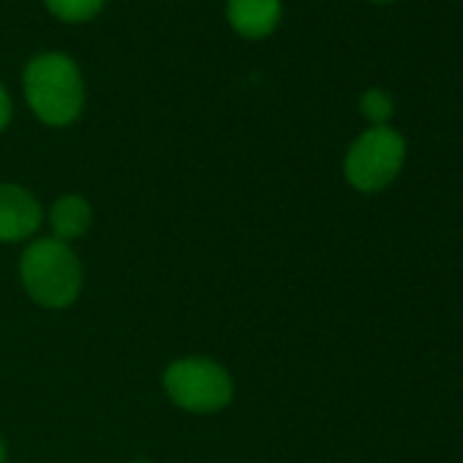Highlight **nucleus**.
I'll use <instances>...</instances> for the list:
<instances>
[{
    "instance_id": "obj_3",
    "label": "nucleus",
    "mask_w": 463,
    "mask_h": 463,
    "mask_svg": "<svg viewBox=\"0 0 463 463\" xmlns=\"http://www.w3.org/2000/svg\"><path fill=\"white\" fill-rule=\"evenodd\" d=\"M164 390L175 406L194 414L218 411L235 395V384L226 368L207 357L175 360L164 371Z\"/></svg>"
},
{
    "instance_id": "obj_13",
    "label": "nucleus",
    "mask_w": 463,
    "mask_h": 463,
    "mask_svg": "<svg viewBox=\"0 0 463 463\" xmlns=\"http://www.w3.org/2000/svg\"><path fill=\"white\" fill-rule=\"evenodd\" d=\"M134 463H153V460H147V458H139V460H134Z\"/></svg>"
},
{
    "instance_id": "obj_11",
    "label": "nucleus",
    "mask_w": 463,
    "mask_h": 463,
    "mask_svg": "<svg viewBox=\"0 0 463 463\" xmlns=\"http://www.w3.org/2000/svg\"><path fill=\"white\" fill-rule=\"evenodd\" d=\"M0 463H6V444H4V439H0Z\"/></svg>"
},
{
    "instance_id": "obj_8",
    "label": "nucleus",
    "mask_w": 463,
    "mask_h": 463,
    "mask_svg": "<svg viewBox=\"0 0 463 463\" xmlns=\"http://www.w3.org/2000/svg\"><path fill=\"white\" fill-rule=\"evenodd\" d=\"M104 6V0H47V9L66 23H85L93 20Z\"/></svg>"
},
{
    "instance_id": "obj_5",
    "label": "nucleus",
    "mask_w": 463,
    "mask_h": 463,
    "mask_svg": "<svg viewBox=\"0 0 463 463\" xmlns=\"http://www.w3.org/2000/svg\"><path fill=\"white\" fill-rule=\"evenodd\" d=\"M42 204L23 185L0 183V243H20L42 226Z\"/></svg>"
},
{
    "instance_id": "obj_1",
    "label": "nucleus",
    "mask_w": 463,
    "mask_h": 463,
    "mask_svg": "<svg viewBox=\"0 0 463 463\" xmlns=\"http://www.w3.org/2000/svg\"><path fill=\"white\" fill-rule=\"evenodd\" d=\"M25 96L47 126H69L85 104V85L77 63L63 52L36 55L25 69Z\"/></svg>"
},
{
    "instance_id": "obj_7",
    "label": "nucleus",
    "mask_w": 463,
    "mask_h": 463,
    "mask_svg": "<svg viewBox=\"0 0 463 463\" xmlns=\"http://www.w3.org/2000/svg\"><path fill=\"white\" fill-rule=\"evenodd\" d=\"M90 221H93V210L85 202V196H80V194L61 196L52 204V213H50V223L55 229V238L63 241V243L82 238L85 232L90 229Z\"/></svg>"
},
{
    "instance_id": "obj_10",
    "label": "nucleus",
    "mask_w": 463,
    "mask_h": 463,
    "mask_svg": "<svg viewBox=\"0 0 463 463\" xmlns=\"http://www.w3.org/2000/svg\"><path fill=\"white\" fill-rule=\"evenodd\" d=\"M12 118V101H9V93L0 88V128H4Z\"/></svg>"
},
{
    "instance_id": "obj_6",
    "label": "nucleus",
    "mask_w": 463,
    "mask_h": 463,
    "mask_svg": "<svg viewBox=\"0 0 463 463\" xmlns=\"http://www.w3.org/2000/svg\"><path fill=\"white\" fill-rule=\"evenodd\" d=\"M229 23L246 39H265L281 20V0H229Z\"/></svg>"
},
{
    "instance_id": "obj_9",
    "label": "nucleus",
    "mask_w": 463,
    "mask_h": 463,
    "mask_svg": "<svg viewBox=\"0 0 463 463\" xmlns=\"http://www.w3.org/2000/svg\"><path fill=\"white\" fill-rule=\"evenodd\" d=\"M360 112L365 115L368 123H373V126H387L390 118H392V112H395V104H392V99H390L387 90L371 88V90H365V93L360 96Z\"/></svg>"
},
{
    "instance_id": "obj_4",
    "label": "nucleus",
    "mask_w": 463,
    "mask_h": 463,
    "mask_svg": "<svg viewBox=\"0 0 463 463\" xmlns=\"http://www.w3.org/2000/svg\"><path fill=\"white\" fill-rule=\"evenodd\" d=\"M403 137L390 126H371L352 142L344 158V175L357 191L373 194L395 180L403 166Z\"/></svg>"
},
{
    "instance_id": "obj_2",
    "label": "nucleus",
    "mask_w": 463,
    "mask_h": 463,
    "mask_svg": "<svg viewBox=\"0 0 463 463\" xmlns=\"http://www.w3.org/2000/svg\"><path fill=\"white\" fill-rule=\"evenodd\" d=\"M20 279L25 292L47 308H66L82 292V265L58 238H42L25 249Z\"/></svg>"
},
{
    "instance_id": "obj_12",
    "label": "nucleus",
    "mask_w": 463,
    "mask_h": 463,
    "mask_svg": "<svg viewBox=\"0 0 463 463\" xmlns=\"http://www.w3.org/2000/svg\"><path fill=\"white\" fill-rule=\"evenodd\" d=\"M371 4H395V0H371Z\"/></svg>"
}]
</instances>
